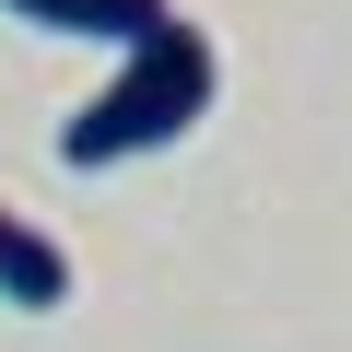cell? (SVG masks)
<instances>
[{
    "instance_id": "7a4b0ae2",
    "label": "cell",
    "mask_w": 352,
    "mask_h": 352,
    "mask_svg": "<svg viewBox=\"0 0 352 352\" xmlns=\"http://www.w3.org/2000/svg\"><path fill=\"white\" fill-rule=\"evenodd\" d=\"M0 305H24V317L71 305V247H59V235H36L12 200H0Z\"/></svg>"
},
{
    "instance_id": "3957f363",
    "label": "cell",
    "mask_w": 352,
    "mask_h": 352,
    "mask_svg": "<svg viewBox=\"0 0 352 352\" xmlns=\"http://www.w3.org/2000/svg\"><path fill=\"white\" fill-rule=\"evenodd\" d=\"M12 24H36V36H94V47H141L176 0H0Z\"/></svg>"
},
{
    "instance_id": "6da1fadb",
    "label": "cell",
    "mask_w": 352,
    "mask_h": 352,
    "mask_svg": "<svg viewBox=\"0 0 352 352\" xmlns=\"http://www.w3.org/2000/svg\"><path fill=\"white\" fill-rule=\"evenodd\" d=\"M212 82H223V59H212V36L188 24V12H164L141 47H118V71H106V94H82L71 118H59V164H129V153H164V141H188L200 118H212Z\"/></svg>"
}]
</instances>
